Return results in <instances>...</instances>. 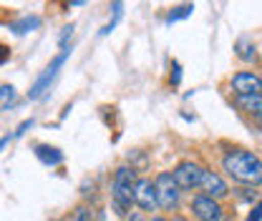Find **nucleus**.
I'll return each mask as SVG.
<instances>
[{
    "mask_svg": "<svg viewBox=\"0 0 262 221\" xmlns=\"http://www.w3.org/2000/svg\"><path fill=\"white\" fill-rule=\"evenodd\" d=\"M222 168L237 184H245V186H260L262 184V161L252 151H242V149L229 151L222 158Z\"/></svg>",
    "mask_w": 262,
    "mask_h": 221,
    "instance_id": "1",
    "label": "nucleus"
},
{
    "mask_svg": "<svg viewBox=\"0 0 262 221\" xmlns=\"http://www.w3.org/2000/svg\"><path fill=\"white\" fill-rule=\"evenodd\" d=\"M136 171L131 166H119L116 174H114V184H111V196H114V206L119 214H126L124 209L131 206L134 201V191H136Z\"/></svg>",
    "mask_w": 262,
    "mask_h": 221,
    "instance_id": "2",
    "label": "nucleus"
},
{
    "mask_svg": "<svg viewBox=\"0 0 262 221\" xmlns=\"http://www.w3.org/2000/svg\"><path fill=\"white\" fill-rule=\"evenodd\" d=\"M154 184H157V199H159V209L164 211H169V209H174L177 204H179V184L174 181V174H169V171H162L157 179H154Z\"/></svg>",
    "mask_w": 262,
    "mask_h": 221,
    "instance_id": "3",
    "label": "nucleus"
},
{
    "mask_svg": "<svg viewBox=\"0 0 262 221\" xmlns=\"http://www.w3.org/2000/svg\"><path fill=\"white\" fill-rule=\"evenodd\" d=\"M174 181L179 184V189L184 191H192L196 186H202V176H204V168L194 163V161H182L174 171Z\"/></svg>",
    "mask_w": 262,
    "mask_h": 221,
    "instance_id": "4",
    "label": "nucleus"
},
{
    "mask_svg": "<svg viewBox=\"0 0 262 221\" xmlns=\"http://www.w3.org/2000/svg\"><path fill=\"white\" fill-rule=\"evenodd\" d=\"M66 58H68V51H61V53H58V56L51 61V65H48V68H46V70H43V73L35 78V83H33L31 91H28V98H33V101H35V98H40V95L48 91L51 81L56 78V73H58V68L66 63Z\"/></svg>",
    "mask_w": 262,
    "mask_h": 221,
    "instance_id": "5",
    "label": "nucleus"
},
{
    "mask_svg": "<svg viewBox=\"0 0 262 221\" xmlns=\"http://www.w3.org/2000/svg\"><path fill=\"white\" fill-rule=\"evenodd\" d=\"M192 211H194V216L199 221H222V216H225L220 201L207 196V193H199V196L192 199Z\"/></svg>",
    "mask_w": 262,
    "mask_h": 221,
    "instance_id": "6",
    "label": "nucleus"
},
{
    "mask_svg": "<svg viewBox=\"0 0 262 221\" xmlns=\"http://www.w3.org/2000/svg\"><path fill=\"white\" fill-rule=\"evenodd\" d=\"M134 204L141 209V211H154L159 206V199H157V184L151 179H139L136 191H134Z\"/></svg>",
    "mask_w": 262,
    "mask_h": 221,
    "instance_id": "7",
    "label": "nucleus"
},
{
    "mask_svg": "<svg viewBox=\"0 0 262 221\" xmlns=\"http://www.w3.org/2000/svg\"><path fill=\"white\" fill-rule=\"evenodd\" d=\"M232 91L237 95H262V78L250 70H239L232 76Z\"/></svg>",
    "mask_w": 262,
    "mask_h": 221,
    "instance_id": "8",
    "label": "nucleus"
},
{
    "mask_svg": "<svg viewBox=\"0 0 262 221\" xmlns=\"http://www.w3.org/2000/svg\"><path fill=\"white\" fill-rule=\"evenodd\" d=\"M202 191H204L207 196H212V199H222V196H227L229 193L225 179H222L220 174L209 171V168H204V176H202Z\"/></svg>",
    "mask_w": 262,
    "mask_h": 221,
    "instance_id": "9",
    "label": "nucleus"
},
{
    "mask_svg": "<svg viewBox=\"0 0 262 221\" xmlns=\"http://www.w3.org/2000/svg\"><path fill=\"white\" fill-rule=\"evenodd\" d=\"M237 103L245 113L262 118V95H237Z\"/></svg>",
    "mask_w": 262,
    "mask_h": 221,
    "instance_id": "10",
    "label": "nucleus"
},
{
    "mask_svg": "<svg viewBox=\"0 0 262 221\" xmlns=\"http://www.w3.org/2000/svg\"><path fill=\"white\" fill-rule=\"evenodd\" d=\"M35 156H38V161H43L46 166H58L63 161V154L56 146H35Z\"/></svg>",
    "mask_w": 262,
    "mask_h": 221,
    "instance_id": "11",
    "label": "nucleus"
},
{
    "mask_svg": "<svg viewBox=\"0 0 262 221\" xmlns=\"http://www.w3.org/2000/svg\"><path fill=\"white\" fill-rule=\"evenodd\" d=\"M192 10H194V5H192V3H187V5H177V8L166 15V23L171 26V23H177V20H184V18H189V15H192Z\"/></svg>",
    "mask_w": 262,
    "mask_h": 221,
    "instance_id": "12",
    "label": "nucleus"
},
{
    "mask_svg": "<svg viewBox=\"0 0 262 221\" xmlns=\"http://www.w3.org/2000/svg\"><path fill=\"white\" fill-rule=\"evenodd\" d=\"M15 95L18 93H15V88H13L10 83H3V86H0V108L8 111V108L15 103Z\"/></svg>",
    "mask_w": 262,
    "mask_h": 221,
    "instance_id": "13",
    "label": "nucleus"
},
{
    "mask_svg": "<svg viewBox=\"0 0 262 221\" xmlns=\"http://www.w3.org/2000/svg\"><path fill=\"white\" fill-rule=\"evenodd\" d=\"M40 26V18H23V20H18V23H13L10 28L18 33V35H23V33L33 31V28H38Z\"/></svg>",
    "mask_w": 262,
    "mask_h": 221,
    "instance_id": "14",
    "label": "nucleus"
},
{
    "mask_svg": "<svg viewBox=\"0 0 262 221\" xmlns=\"http://www.w3.org/2000/svg\"><path fill=\"white\" fill-rule=\"evenodd\" d=\"M237 56H239L242 61H252V58H255V45H250L247 38H239V43H237Z\"/></svg>",
    "mask_w": 262,
    "mask_h": 221,
    "instance_id": "15",
    "label": "nucleus"
},
{
    "mask_svg": "<svg viewBox=\"0 0 262 221\" xmlns=\"http://www.w3.org/2000/svg\"><path fill=\"white\" fill-rule=\"evenodd\" d=\"M247 221H262V201L255 206V209H252V214L247 216Z\"/></svg>",
    "mask_w": 262,
    "mask_h": 221,
    "instance_id": "16",
    "label": "nucleus"
},
{
    "mask_svg": "<svg viewBox=\"0 0 262 221\" xmlns=\"http://www.w3.org/2000/svg\"><path fill=\"white\" fill-rule=\"evenodd\" d=\"M33 126V118H28V121H23L20 126H18V131H15V136H23L26 133V128H31Z\"/></svg>",
    "mask_w": 262,
    "mask_h": 221,
    "instance_id": "17",
    "label": "nucleus"
},
{
    "mask_svg": "<svg viewBox=\"0 0 262 221\" xmlns=\"http://www.w3.org/2000/svg\"><path fill=\"white\" fill-rule=\"evenodd\" d=\"M179 78H182V73H179V63H174V83H179Z\"/></svg>",
    "mask_w": 262,
    "mask_h": 221,
    "instance_id": "18",
    "label": "nucleus"
},
{
    "mask_svg": "<svg viewBox=\"0 0 262 221\" xmlns=\"http://www.w3.org/2000/svg\"><path fill=\"white\" fill-rule=\"evenodd\" d=\"M76 221H86V209H78V214H76Z\"/></svg>",
    "mask_w": 262,
    "mask_h": 221,
    "instance_id": "19",
    "label": "nucleus"
},
{
    "mask_svg": "<svg viewBox=\"0 0 262 221\" xmlns=\"http://www.w3.org/2000/svg\"><path fill=\"white\" fill-rule=\"evenodd\" d=\"M129 221H146V219H144L141 214H131V216H129Z\"/></svg>",
    "mask_w": 262,
    "mask_h": 221,
    "instance_id": "20",
    "label": "nucleus"
},
{
    "mask_svg": "<svg viewBox=\"0 0 262 221\" xmlns=\"http://www.w3.org/2000/svg\"><path fill=\"white\" fill-rule=\"evenodd\" d=\"M171 221H187V219H184V216H174Z\"/></svg>",
    "mask_w": 262,
    "mask_h": 221,
    "instance_id": "21",
    "label": "nucleus"
},
{
    "mask_svg": "<svg viewBox=\"0 0 262 221\" xmlns=\"http://www.w3.org/2000/svg\"><path fill=\"white\" fill-rule=\"evenodd\" d=\"M151 221H166V219H162V216H154V219H151Z\"/></svg>",
    "mask_w": 262,
    "mask_h": 221,
    "instance_id": "22",
    "label": "nucleus"
}]
</instances>
